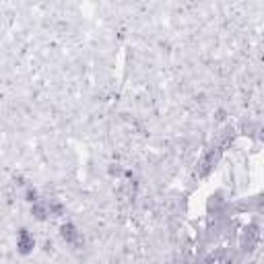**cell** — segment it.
Segmentation results:
<instances>
[{
	"label": "cell",
	"mask_w": 264,
	"mask_h": 264,
	"mask_svg": "<svg viewBox=\"0 0 264 264\" xmlns=\"http://www.w3.org/2000/svg\"><path fill=\"white\" fill-rule=\"evenodd\" d=\"M60 235H62V239H64L66 243H70V246H78V241H80V233H78V229H76L72 223L62 225V227H60Z\"/></svg>",
	"instance_id": "2"
},
{
	"label": "cell",
	"mask_w": 264,
	"mask_h": 264,
	"mask_svg": "<svg viewBox=\"0 0 264 264\" xmlns=\"http://www.w3.org/2000/svg\"><path fill=\"white\" fill-rule=\"evenodd\" d=\"M50 213H52L54 217H60V215L64 213V207H62L58 200H50Z\"/></svg>",
	"instance_id": "6"
},
{
	"label": "cell",
	"mask_w": 264,
	"mask_h": 264,
	"mask_svg": "<svg viewBox=\"0 0 264 264\" xmlns=\"http://www.w3.org/2000/svg\"><path fill=\"white\" fill-rule=\"evenodd\" d=\"M33 248H35V237L25 227L19 229V233H17V250H19V254H29V252H33Z\"/></svg>",
	"instance_id": "1"
},
{
	"label": "cell",
	"mask_w": 264,
	"mask_h": 264,
	"mask_svg": "<svg viewBox=\"0 0 264 264\" xmlns=\"http://www.w3.org/2000/svg\"><path fill=\"white\" fill-rule=\"evenodd\" d=\"M31 215L37 219V221H46L52 213H50V202H42V200H37V202H33L31 205Z\"/></svg>",
	"instance_id": "4"
},
{
	"label": "cell",
	"mask_w": 264,
	"mask_h": 264,
	"mask_svg": "<svg viewBox=\"0 0 264 264\" xmlns=\"http://www.w3.org/2000/svg\"><path fill=\"white\" fill-rule=\"evenodd\" d=\"M25 200H29L31 205L39 200V194H37V190H35L33 186H27V190H25Z\"/></svg>",
	"instance_id": "5"
},
{
	"label": "cell",
	"mask_w": 264,
	"mask_h": 264,
	"mask_svg": "<svg viewBox=\"0 0 264 264\" xmlns=\"http://www.w3.org/2000/svg\"><path fill=\"white\" fill-rule=\"evenodd\" d=\"M256 241H258V227H256V225H250V227L243 231V235H241V248L250 252V250H254Z\"/></svg>",
	"instance_id": "3"
}]
</instances>
